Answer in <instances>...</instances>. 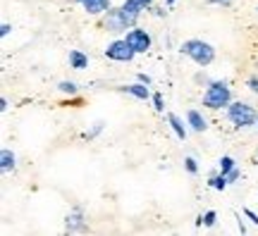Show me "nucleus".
I'll return each instance as SVG.
<instances>
[{
    "label": "nucleus",
    "instance_id": "obj_19",
    "mask_svg": "<svg viewBox=\"0 0 258 236\" xmlns=\"http://www.w3.org/2000/svg\"><path fill=\"white\" fill-rule=\"evenodd\" d=\"M184 167H186V172H189V174H196V172H199V165H196V160H194V158H186V160H184Z\"/></svg>",
    "mask_w": 258,
    "mask_h": 236
},
{
    "label": "nucleus",
    "instance_id": "obj_24",
    "mask_svg": "<svg viewBox=\"0 0 258 236\" xmlns=\"http://www.w3.org/2000/svg\"><path fill=\"white\" fill-rule=\"evenodd\" d=\"M244 215H246V217H249L251 222H253V224H258V215H256V212H253V210H249V208H246V210H244Z\"/></svg>",
    "mask_w": 258,
    "mask_h": 236
},
{
    "label": "nucleus",
    "instance_id": "obj_13",
    "mask_svg": "<svg viewBox=\"0 0 258 236\" xmlns=\"http://www.w3.org/2000/svg\"><path fill=\"white\" fill-rule=\"evenodd\" d=\"M70 67L72 69H86L89 67V57L82 50H70Z\"/></svg>",
    "mask_w": 258,
    "mask_h": 236
},
{
    "label": "nucleus",
    "instance_id": "obj_16",
    "mask_svg": "<svg viewBox=\"0 0 258 236\" xmlns=\"http://www.w3.org/2000/svg\"><path fill=\"white\" fill-rule=\"evenodd\" d=\"M57 91H62V93H70V96H74V93L79 91V89H77V84H74V82H60V84H57Z\"/></svg>",
    "mask_w": 258,
    "mask_h": 236
},
{
    "label": "nucleus",
    "instance_id": "obj_1",
    "mask_svg": "<svg viewBox=\"0 0 258 236\" xmlns=\"http://www.w3.org/2000/svg\"><path fill=\"white\" fill-rule=\"evenodd\" d=\"M179 50H182L186 57H191L199 67H208V64L215 60V48H213L211 43L201 41V38H189V41H184Z\"/></svg>",
    "mask_w": 258,
    "mask_h": 236
},
{
    "label": "nucleus",
    "instance_id": "obj_18",
    "mask_svg": "<svg viewBox=\"0 0 258 236\" xmlns=\"http://www.w3.org/2000/svg\"><path fill=\"white\" fill-rule=\"evenodd\" d=\"M215 222H218V215H215V210H208V212L203 215V224H206V227H213Z\"/></svg>",
    "mask_w": 258,
    "mask_h": 236
},
{
    "label": "nucleus",
    "instance_id": "obj_12",
    "mask_svg": "<svg viewBox=\"0 0 258 236\" xmlns=\"http://www.w3.org/2000/svg\"><path fill=\"white\" fill-rule=\"evenodd\" d=\"M15 165H17L15 153H12L10 148H3V153H0V170H3V172H12Z\"/></svg>",
    "mask_w": 258,
    "mask_h": 236
},
{
    "label": "nucleus",
    "instance_id": "obj_20",
    "mask_svg": "<svg viewBox=\"0 0 258 236\" xmlns=\"http://www.w3.org/2000/svg\"><path fill=\"white\" fill-rule=\"evenodd\" d=\"M153 108H156L158 112L165 110V103H163V96H160V93H153Z\"/></svg>",
    "mask_w": 258,
    "mask_h": 236
},
{
    "label": "nucleus",
    "instance_id": "obj_4",
    "mask_svg": "<svg viewBox=\"0 0 258 236\" xmlns=\"http://www.w3.org/2000/svg\"><path fill=\"white\" fill-rule=\"evenodd\" d=\"M232 103V91L225 82H211L203 93V105L211 110H222Z\"/></svg>",
    "mask_w": 258,
    "mask_h": 236
},
{
    "label": "nucleus",
    "instance_id": "obj_8",
    "mask_svg": "<svg viewBox=\"0 0 258 236\" xmlns=\"http://www.w3.org/2000/svg\"><path fill=\"white\" fill-rule=\"evenodd\" d=\"M77 3H82V8L86 10L89 15H93V17L110 10V0H77Z\"/></svg>",
    "mask_w": 258,
    "mask_h": 236
},
{
    "label": "nucleus",
    "instance_id": "obj_11",
    "mask_svg": "<svg viewBox=\"0 0 258 236\" xmlns=\"http://www.w3.org/2000/svg\"><path fill=\"white\" fill-rule=\"evenodd\" d=\"M167 124L172 127V131L177 134V138H179V141H184V138H186V127H184V122L177 117L175 112H170V115H167Z\"/></svg>",
    "mask_w": 258,
    "mask_h": 236
},
{
    "label": "nucleus",
    "instance_id": "obj_10",
    "mask_svg": "<svg viewBox=\"0 0 258 236\" xmlns=\"http://www.w3.org/2000/svg\"><path fill=\"white\" fill-rule=\"evenodd\" d=\"M186 122H189L191 131H196V134H203V131L208 129V122H206V117H203L199 110H189V112H186Z\"/></svg>",
    "mask_w": 258,
    "mask_h": 236
},
{
    "label": "nucleus",
    "instance_id": "obj_14",
    "mask_svg": "<svg viewBox=\"0 0 258 236\" xmlns=\"http://www.w3.org/2000/svg\"><path fill=\"white\" fill-rule=\"evenodd\" d=\"M208 184H211V189H218V191H225L227 186H230V182H227V174H222V172L220 174H213Z\"/></svg>",
    "mask_w": 258,
    "mask_h": 236
},
{
    "label": "nucleus",
    "instance_id": "obj_3",
    "mask_svg": "<svg viewBox=\"0 0 258 236\" xmlns=\"http://www.w3.org/2000/svg\"><path fill=\"white\" fill-rule=\"evenodd\" d=\"M227 119H230L237 129H246V127L258 124V112L251 108L249 103L237 100V103H230V105H227Z\"/></svg>",
    "mask_w": 258,
    "mask_h": 236
},
{
    "label": "nucleus",
    "instance_id": "obj_15",
    "mask_svg": "<svg viewBox=\"0 0 258 236\" xmlns=\"http://www.w3.org/2000/svg\"><path fill=\"white\" fill-rule=\"evenodd\" d=\"M234 167H237L234 158H230V155H222V158H220V172H222V174H227V172H232Z\"/></svg>",
    "mask_w": 258,
    "mask_h": 236
},
{
    "label": "nucleus",
    "instance_id": "obj_9",
    "mask_svg": "<svg viewBox=\"0 0 258 236\" xmlns=\"http://www.w3.org/2000/svg\"><path fill=\"white\" fill-rule=\"evenodd\" d=\"M120 93H129V96H134V98L139 100H148L151 98V91H148V86L146 84H127V86H120Z\"/></svg>",
    "mask_w": 258,
    "mask_h": 236
},
{
    "label": "nucleus",
    "instance_id": "obj_21",
    "mask_svg": "<svg viewBox=\"0 0 258 236\" xmlns=\"http://www.w3.org/2000/svg\"><path fill=\"white\" fill-rule=\"evenodd\" d=\"M239 177H241L239 167H234L232 172H227V182H230V184H234V182H237V179H239Z\"/></svg>",
    "mask_w": 258,
    "mask_h": 236
},
{
    "label": "nucleus",
    "instance_id": "obj_29",
    "mask_svg": "<svg viewBox=\"0 0 258 236\" xmlns=\"http://www.w3.org/2000/svg\"><path fill=\"white\" fill-rule=\"evenodd\" d=\"M141 3H144V5H146V8H148V5H151V0H141Z\"/></svg>",
    "mask_w": 258,
    "mask_h": 236
},
{
    "label": "nucleus",
    "instance_id": "obj_7",
    "mask_svg": "<svg viewBox=\"0 0 258 236\" xmlns=\"http://www.w3.org/2000/svg\"><path fill=\"white\" fill-rule=\"evenodd\" d=\"M64 229H67V231H84V229H86L82 208H74L72 212L64 217Z\"/></svg>",
    "mask_w": 258,
    "mask_h": 236
},
{
    "label": "nucleus",
    "instance_id": "obj_31",
    "mask_svg": "<svg viewBox=\"0 0 258 236\" xmlns=\"http://www.w3.org/2000/svg\"><path fill=\"white\" fill-rule=\"evenodd\" d=\"M256 10H258V8H256Z\"/></svg>",
    "mask_w": 258,
    "mask_h": 236
},
{
    "label": "nucleus",
    "instance_id": "obj_28",
    "mask_svg": "<svg viewBox=\"0 0 258 236\" xmlns=\"http://www.w3.org/2000/svg\"><path fill=\"white\" fill-rule=\"evenodd\" d=\"M175 5V0H167V8H172Z\"/></svg>",
    "mask_w": 258,
    "mask_h": 236
},
{
    "label": "nucleus",
    "instance_id": "obj_23",
    "mask_svg": "<svg viewBox=\"0 0 258 236\" xmlns=\"http://www.w3.org/2000/svg\"><path fill=\"white\" fill-rule=\"evenodd\" d=\"M10 31H12V27H10L8 22H3V24H0V36H3V38L10 36Z\"/></svg>",
    "mask_w": 258,
    "mask_h": 236
},
{
    "label": "nucleus",
    "instance_id": "obj_25",
    "mask_svg": "<svg viewBox=\"0 0 258 236\" xmlns=\"http://www.w3.org/2000/svg\"><path fill=\"white\" fill-rule=\"evenodd\" d=\"M137 79H139V82H141V84H146V86H151V76H148V74H144V72H141V74H139V76H137Z\"/></svg>",
    "mask_w": 258,
    "mask_h": 236
},
{
    "label": "nucleus",
    "instance_id": "obj_26",
    "mask_svg": "<svg viewBox=\"0 0 258 236\" xmlns=\"http://www.w3.org/2000/svg\"><path fill=\"white\" fill-rule=\"evenodd\" d=\"M208 3H211V5H230L232 0H208Z\"/></svg>",
    "mask_w": 258,
    "mask_h": 236
},
{
    "label": "nucleus",
    "instance_id": "obj_6",
    "mask_svg": "<svg viewBox=\"0 0 258 236\" xmlns=\"http://www.w3.org/2000/svg\"><path fill=\"white\" fill-rule=\"evenodd\" d=\"M124 41H127L137 53H148V50H151V36H148L144 29H129Z\"/></svg>",
    "mask_w": 258,
    "mask_h": 236
},
{
    "label": "nucleus",
    "instance_id": "obj_2",
    "mask_svg": "<svg viewBox=\"0 0 258 236\" xmlns=\"http://www.w3.org/2000/svg\"><path fill=\"white\" fill-rule=\"evenodd\" d=\"M139 15H132V12H127V10L122 8H110L108 12H105V29L110 31V34H122V31H127V29H134V24H137Z\"/></svg>",
    "mask_w": 258,
    "mask_h": 236
},
{
    "label": "nucleus",
    "instance_id": "obj_30",
    "mask_svg": "<svg viewBox=\"0 0 258 236\" xmlns=\"http://www.w3.org/2000/svg\"><path fill=\"white\" fill-rule=\"evenodd\" d=\"M256 127H258V124H256Z\"/></svg>",
    "mask_w": 258,
    "mask_h": 236
},
{
    "label": "nucleus",
    "instance_id": "obj_27",
    "mask_svg": "<svg viewBox=\"0 0 258 236\" xmlns=\"http://www.w3.org/2000/svg\"><path fill=\"white\" fill-rule=\"evenodd\" d=\"M5 110H8V100L3 98V100H0V112H5Z\"/></svg>",
    "mask_w": 258,
    "mask_h": 236
},
{
    "label": "nucleus",
    "instance_id": "obj_5",
    "mask_svg": "<svg viewBox=\"0 0 258 236\" xmlns=\"http://www.w3.org/2000/svg\"><path fill=\"white\" fill-rule=\"evenodd\" d=\"M134 55H137V50L129 46L124 38L112 41L110 46L105 48V57H108V60H115V62H132V60H134Z\"/></svg>",
    "mask_w": 258,
    "mask_h": 236
},
{
    "label": "nucleus",
    "instance_id": "obj_22",
    "mask_svg": "<svg viewBox=\"0 0 258 236\" xmlns=\"http://www.w3.org/2000/svg\"><path fill=\"white\" fill-rule=\"evenodd\" d=\"M246 86H249L251 93H256V96H258V76H251L249 82H246Z\"/></svg>",
    "mask_w": 258,
    "mask_h": 236
},
{
    "label": "nucleus",
    "instance_id": "obj_17",
    "mask_svg": "<svg viewBox=\"0 0 258 236\" xmlns=\"http://www.w3.org/2000/svg\"><path fill=\"white\" fill-rule=\"evenodd\" d=\"M103 127H105L103 122H96V124H93V129H91V131H86V134H84V138H89V141H91V138H96V136H98V134H101V131H103Z\"/></svg>",
    "mask_w": 258,
    "mask_h": 236
}]
</instances>
